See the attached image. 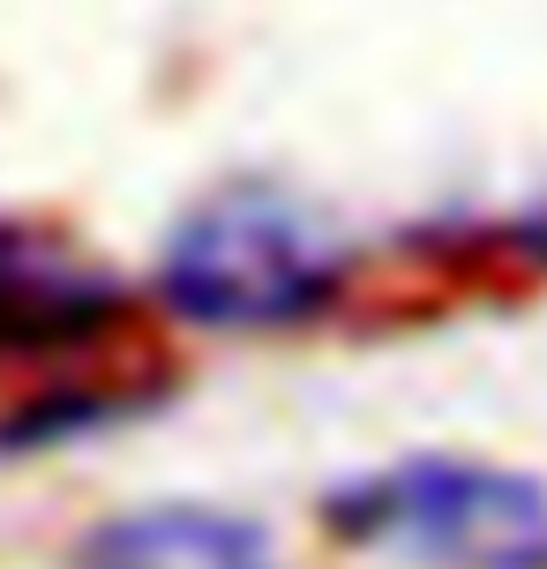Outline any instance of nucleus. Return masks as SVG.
<instances>
[{"instance_id": "nucleus-1", "label": "nucleus", "mask_w": 547, "mask_h": 569, "mask_svg": "<svg viewBox=\"0 0 547 569\" xmlns=\"http://www.w3.org/2000/svg\"><path fill=\"white\" fill-rule=\"evenodd\" d=\"M338 284H346L338 232L270 188H226L196 202L158 256L166 308L202 330H286L330 308Z\"/></svg>"}, {"instance_id": "nucleus-2", "label": "nucleus", "mask_w": 547, "mask_h": 569, "mask_svg": "<svg viewBox=\"0 0 547 569\" xmlns=\"http://www.w3.org/2000/svg\"><path fill=\"white\" fill-rule=\"evenodd\" d=\"M330 532L405 569H547V487L510 465L405 457L330 495Z\"/></svg>"}, {"instance_id": "nucleus-3", "label": "nucleus", "mask_w": 547, "mask_h": 569, "mask_svg": "<svg viewBox=\"0 0 547 569\" xmlns=\"http://www.w3.org/2000/svg\"><path fill=\"white\" fill-rule=\"evenodd\" d=\"M76 569H278V555L248 517L202 510V502H150V510L106 517L83 540Z\"/></svg>"}, {"instance_id": "nucleus-4", "label": "nucleus", "mask_w": 547, "mask_h": 569, "mask_svg": "<svg viewBox=\"0 0 547 569\" xmlns=\"http://www.w3.org/2000/svg\"><path fill=\"white\" fill-rule=\"evenodd\" d=\"M120 292L76 256H38L23 232H0V352H46L106 330Z\"/></svg>"}]
</instances>
